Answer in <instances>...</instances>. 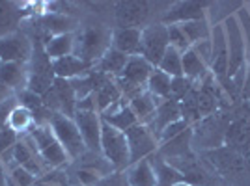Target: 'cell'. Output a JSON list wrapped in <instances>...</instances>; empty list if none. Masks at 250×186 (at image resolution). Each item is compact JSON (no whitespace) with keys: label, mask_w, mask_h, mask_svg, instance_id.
<instances>
[{"label":"cell","mask_w":250,"mask_h":186,"mask_svg":"<svg viewBox=\"0 0 250 186\" xmlns=\"http://www.w3.org/2000/svg\"><path fill=\"white\" fill-rule=\"evenodd\" d=\"M73 36V56L90 63L92 67L103 58L104 52L112 47V30H108L104 26H86L83 30L75 32Z\"/></svg>","instance_id":"1"},{"label":"cell","mask_w":250,"mask_h":186,"mask_svg":"<svg viewBox=\"0 0 250 186\" xmlns=\"http://www.w3.org/2000/svg\"><path fill=\"white\" fill-rule=\"evenodd\" d=\"M26 136L32 140V144L38 149L43 162L51 169H58L60 166L69 162V156L63 151L60 142L56 140V136H54L49 125H34L32 130Z\"/></svg>","instance_id":"2"},{"label":"cell","mask_w":250,"mask_h":186,"mask_svg":"<svg viewBox=\"0 0 250 186\" xmlns=\"http://www.w3.org/2000/svg\"><path fill=\"white\" fill-rule=\"evenodd\" d=\"M235 13L222 21L226 45H228V78H233L239 71L247 69V47H245L243 30Z\"/></svg>","instance_id":"3"},{"label":"cell","mask_w":250,"mask_h":186,"mask_svg":"<svg viewBox=\"0 0 250 186\" xmlns=\"http://www.w3.org/2000/svg\"><path fill=\"white\" fill-rule=\"evenodd\" d=\"M204 156V166L209 167L211 173H220V175H241L247 171V164H245V156L243 153L231 149L228 145H219L208 151H202Z\"/></svg>","instance_id":"4"},{"label":"cell","mask_w":250,"mask_h":186,"mask_svg":"<svg viewBox=\"0 0 250 186\" xmlns=\"http://www.w3.org/2000/svg\"><path fill=\"white\" fill-rule=\"evenodd\" d=\"M49 127L63 147V151L67 153L69 160H77L86 153V145H84L83 136L79 132V127L73 117H67L63 114H52L49 119Z\"/></svg>","instance_id":"5"},{"label":"cell","mask_w":250,"mask_h":186,"mask_svg":"<svg viewBox=\"0 0 250 186\" xmlns=\"http://www.w3.org/2000/svg\"><path fill=\"white\" fill-rule=\"evenodd\" d=\"M101 155L116 169H124L131 164V155H129V145H127L125 132L110 127L104 121L103 129H101Z\"/></svg>","instance_id":"6"},{"label":"cell","mask_w":250,"mask_h":186,"mask_svg":"<svg viewBox=\"0 0 250 186\" xmlns=\"http://www.w3.org/2000/svg\"><path fill=\"white\" fill-rule=\"evenodd\" d=\"M170 47L168 41V30L163 22L147 24L142 28V37H140V51L138 56H142L146 62H149L153 67L159 65L161 58L165 56L167 49Z\"/></svg>","instance_id":"7"},{"label":"cell","mask_w":250,"mask_h":186,"mask_svg":"<svg viewBox=\"0 0 250 186\" xmlns=\"http://www.w3.org/2000/svg\"><path fill=\"white\" fill-rule=\"evenodd\" d=\"M213 2H192V0H181L174 2L168 11L163 15V24H183L190 21H209V10Z\"/></svg>","instance_id":"8"},{"label":"cell","mask_w":250,"mask_h":186,"mask_svg":"<svg viewBox=\"0 0 250 186\" xmlns=\"http://www.w3.org/2000/svg\"><path fill=\"white\" fill-rule=\"evenodd\" d=\"M125 138H127V145H129L131 164L142 160V158H149L159 149V142L147 125L138 123L131 127L129 130H125Z\"/></svg>","instance_id":"9"},{"label":"cell","mask_w":250,"mask_h":186,"mask_svg":"<svg viewBox=\"0 0 250 186\" xmlns=\"http://www.w3.org/2000/svg\"><path fill=\"white\" fill-rule=\"evenodd\" d=\"M32 54H34V41L24 32L0 37V62L2 63H30Z\"/></svg>","instance_id":"10"},{"label":"cell","mask_w":250,"mask_h":186,"mask_svg":"<svg viewBox=\"0 0 250 186\" xmlns=\"http://www.w3.org/2000/svg\"><path fill=\"white\" fill-rule=\"evenodd\" d=\"M13 158H15L17 166H21L26 171H30L34 177H45L51 171V167L43 162L38 149L34 147L32 140L26 134L21 136L19 142L13 147Z\"/></svg>","instance_id":"11"},{"label":"cell","mask_w":250,"mask_h":186,"mask_svg":"<svg viewBox=\"0 0 250 186\" xmlns=\"http://www.w3.org/2000/svg\"><path fill=\"white\" fill-rule=\"evenodd\" d=\"M116 28H144L149 17V2L144 0H127L118 2L114 10Z\"/></svg>","instance_id":"12"},{"label":"cell","mask_w":250,"mask_h":186,"mask_svg":"<svg viewBox=\"0 0 250 186\" xmlns=\"http://www.w3.org/2000/svg\"><path fill=\"white\" fill-rule=\"evenodd\" d=\"M75 123L79 127V132L83 136V142L88 151L101 153V129L103 119L99 112H83L77 110L73 115Z\"/></svg>","instance_id":"13"},{"label":"cell","mask_w":250,"mask_h":186,"mask_svg":"<svg viewBox=\"0 0 250 186\" xmlns=\"http://www.w3.org/2000/svg\"><path fill=\"white\" fill-rule=\"evenodd\" d=\"M211 65L209 71L211 74L222 80L228 78V45H226V36L222 22L219 24H211Z\"/></svg>","instance_id":"14"},{"label":"cell","mask_w":250,"mask_h":186,"mask_svg":"<svg viewBox=\"0 0 250 186\" xmlns=\"http://www.w3.org/2000/svg\"><path fill=\"white\" fill-rule=\"evenodd\" d=\"M40 30L45 34V43H47L54 36L75 34L77 32V21H75L73 17H69L67 13L45 11L42 15V19H40Z\"/></svg>","instance_id":"15"},{"label":"cell","mask_w":250,"mask_h":186,"mask_svg":"<svg viewBox=\"0 0 250 186\" xmlns=\"http://www.w3.org/2000/svg\"><path fill=\"white\" fill-rule=\"evenodd\" d=\"M181 117V108H179V103L172 101V99H161L157 103L155 114H153V119L149 121V130L153 132L155 138H159V134L167 129L168 125L176 123Z\"/></svg>","instance_id":"16"},{"label":"cell","mask_w":250,"mask_h":186,"mask_svg":"<svg viewBox=\"0 0 250 186\" xmlns=\"http://www.w3.org/2000/svg\"><path fill=\"white\" fill-rule=\"evenodd\" d=\"M94 97L95 103H97V112L99 114L104 112L108 106H112L114 103L124 99V95L120 92V88H118L114 78L106 76V74H101V73H97V76H95Z\"/></svg>","instance_id":"17"},{"label":"cell","mask_w":250,"mask_h":186,"mask_svg":"<svg viewBox=\"0 0 250 186\" xmlns=\"http://www.w3.org/2000/svg\"><path fill=\"white\" fill-rule=\"evenodd\" d=\"M24 6L26 4L0 0V37H6V36L19 32L22 19L26 15Z\"/></svg>","instance_id":"18"},{"label":"cell","mask_w":250,"mask_h":186,"mask_svg":"<svg viewBox=\"0 0 250 186\" xmlns=\"http://www.w3.org/2000/svg\"><path fill=\"white\" fill-rule=\"evenodd\" d=\"M101 119L104 123H108L110 127H114L118 130H129L131 127L138 125L136 115L133 114V110L129 108V103H125V99L114 103L112 106H108L104 112H101Z\"/></svg>","instance_id":"19"},{"label":"cell","mask_w":250,"mask_h":186,"mask_svg":"<svg viewBox=\"0 0 250 186\" xmlns=\"http://www.w3.org/2000/svg\"><path fill=\"white\" fill-rule=\"evenodd\" d=\"M0 84L11 90L15 95L22 92L28 86V63L0 62Z\"/></svg>","instance_id":"20"},{"label":"cell","mask_w":250,"mask_h":186,"mask_svg":"<svg viewBox=\"0 0 250 186\" xmlns=\"http://www.w3.org/2000/svg\"><path fill=\"white\" fill-rule=\"evenodd\" d=\"M92 65L90 63L79 60L77 56H65L60 60H54L52 62V71L56 78H62V80H73V78H81L92 73Z\"/></svg>","instance_id":"21"},{"label":"cell","mask_w":250,"mask_h":186,"mask_svg":"<svg viewBox=\"0 0 250 186\" xmlns=\"http://www.w3.org/2000/svg\"><path fill=\"white\" fill-rule=\"evenodd\" d=\"M125 179H127V185L129 186H157L155 169H153L151 156L149 158H142L138 162H133V164L127 166Z\"/></svg>","instance_id":"22"},{"label":"cell","mask_w":250,"mask_h":186,"mask_svg":"<svg viewBox=\"0 0 250 186\" xmlns=\"http://www.w3.org/2000/svg\"><path fill=\"white\" fill-rule=\"evenodd\" d=\"M142 28H114L112 30V49L125 56H136L140 51Z\"/></svg>","instance_id":"23"},{"label":"cell","mask_w":250,"mask_h":186,"mask_svg":"<svg viewBox=\"0 0 250 186\" xmlns=\"http://www.w3.org/2000/svg\"><path fill=\"white\" fill-rule=\"evenodd\" d=\"M181 65H183V76L188 78L192 84L202 82V80H206L209 74H211L206 62H204L192 49H188L187 52H183V56H181Z\"/></svg>","instance_id":"24"},{"label":"cell","mask_w":250,"mask_h":186,"mask_svg":"<svg viewBox=\"0 0 250 186\" xmlns=\"http://www.w3.org/2000/svg\"><path fill=\"white\" fill-rule=\"evenodd\" d=\"M159 101L161 99H155L151 93L142 92L138 93L136 97H133V99H129L127 103H129V108L133 110V114L136 115L138 123L149 125V121L153 119V114H155V108Z\"/></svg>","instance_id":"25"},{"label":"cell","mask_w":250,"mask_h":186,"mask_svg":"<svg viewBox=\"0 0 250 186\" xmlns=\"http://www.w3.org/2000/svg\"><path fill=\"white\" fill-rule=\"evenodd\" d=\"M75 49V36L73 34H63V36H54L49 41L43 45V51L47 54V58L54 62L65 56H71Z\"/></svg>","instance_id":"26"},{"label":"cell","mask_w":250,"mask_h":186,"mask_svg":"<svg viewBox=\"0 0 250 186\" xmlns=\"http://www.w3.org/2000/svg\"><path fill=\"white\" fill-rule=\"evenodd\" d=\"M151 162H153V169H155L157 186H176L179 183H185L183 173L177 167H174L170 162H167L163 156L157 155V158L151 160Z\"/></svg>","instance_id":"27"},{"label":"cell","mask_w":250,"mask_h":186,"mask_svg":"<svg viewBox=\"0 0 250 186\" xmlns=\"http://www.w3.org/2000/svg\"><path fill=\"white\" fill-rule=\"evenodd\" d=\"M127 60H129V56H125V54H122V52H118L116 49L110 47L108 51L104 52L103 58L95 63L94 67H97V73L116 78V76H120V74H122Z\"/></svg>","instance_id":"28"},{"label":"cell","mask_w":250,"mask_h":186,"mask_svg":"<svg viewBox=\"0 0 250 186\" xmlns=\"http://www.w3.org/2000/svg\"><path fill=\"white\" fill-rule=\"evenodd\" d=\"M34 125H36L34 114H32L28 108H22L19 104H17L10 112V115H8V127H10L13 132H17L19 136L28 134Z\"/></svg>","instance_id":"29"},{"label":"cell","mask_w":250,"mask_h":186,"mask_svg":"<svg viewBox=\"0 0 250 186\" xmlns=\"http://www.w3.org/2000/svg\"><path fill=\"white\" fill-rule=\"evenodd\" d=\"M170 82H172V76L153 67V71L147 78L146 92L151 93L155 99H170Z\"/></svg>","instance_id":"30"},{"label":"cell","mask_w":250,"mask_h":186,"mask_svg":"<svg viewBox=\"0 0 250 186\" xmlns=\"http://www.w3.org/2000/svg\"><path fill=\"white\" fill-rule=\"evenodd\" d=\"M179 26H181L185 37L190 43V47L211 37V22L209 21H190V22H183Z\"/></svg>","instance_id":"31"},{"label":"cell","mask_w":250,"mask_h":186,"mask_svg":"<svg viewBox=\"0 0 250 186\" xmlns=\"http://www.w3.org/2000/svg\"><path fill=\"white\" fill-rule=\"evenodd\" d=\"M181 52L176 51L174 47H168L165 56L161 58V62L157 65V69H161L163 73H167L168 76H183V65H181Z\"/></svg>","instance_id":"32"},{"label":"cell","mask_w":250,"mask_h":186,"mask_svg":"<svg viewBox=\"0 0 250 186\" xmlns=\"http://www.w3.org/2000/svg\"><path fill=\"white\" fill-rule=\"evenodd\" d=\"M15 97H17V104H19V106H22V108H28L32 114H38L40 110H43V108H45L42 95L34 93L32 90H28V88H24V90L17 93Z\"/></svg>","instance_id":"33"},{"label":"cell","mask_w":250,"mask_h":186,"mask_svg":"<svg viewBox=\"0 0 250 186\" xmlns=\"http://www.w3.org/2000/svg\"><path fill=\"white\" fill-rule=\"evenodd\" d=\"M194 84L190 82L185 76H174L172 82H170V99L176 101V103H181L188 93L192 92Z\"/></svg>","instance_id":"34"},{"label":"cell","mask_w":250,"mask_h":186,"mask_svg":"<svg viewBox=\"0 0 250 186\" xmlns=\"http://www.w3.org/2000/svg\"><path fill=\"white\" fill-rule=\"evenodd\" d=\"M168 30V41H170V47H174L176 51H179L181 54L187 52L190 49V43L185 37V34L181 30L179 24H165Z\"/></svg>","instance_id":"35"},{"label":"cell","mask_w":250,"mask_h":186,"mask_svg":"<svg viewBox=\"0 0 250 186\" xmlns=\"http://www.w3.org/2000/svg\"><path fill=\"white\" fill-rule=\"evenodd\" d=\"M235 15L239 19L241 30H243L245 47H247V65L250 67V4H243Z\"/></svg>","instance_id":"36"},{"label":"cell","mask_w":250,"mask_h":186,"mask_svg":"<svg viewBox=\"0 0 250 186\" xmlns=\"http://www.w3.org/2000/svg\"><path fill=\"white\" fill-rule=\"evenodd\" d=\"M6 173L13 181L15 186H34V183L38 181V177H34L30 171H26L21 166H11L10 169H6Z\"/></svg>","instance_id":"37"},{"label":"cell","mask_w":250,"mask_h":186,"mask_svg":"<svg viewBox=\"0 0 250 186\" xmlns=\"http://www.w3.org/2000/svg\"><path fill=\"white\" fill-rule=\"evenodd\" d=\"M190 129V125L185 121V119H179V121H176V123L168 125L167 129L159 134V138H157V142H159V145L167 144V142H170V140H174L176 136L183 134L185 130H188Z\"/></svg>","instance_id":"38"},{"label":"cell","mask_w":250,"mask_h":186,"mask_svg":"<svg viewBox=\"0 0 250 186\" xmlns=\"http://www.w3.org/2000/svg\"><path fill=\"white\" fill-rule=\"evenodd\" d=\"M19 138H21V136L17 134V132H13L10 127L6 125V127L0 130V156L4 155V153H8V151H11V149L15 147V144L19 142Z\"/></svg>","instance_id":"39"},{"label":"cell","mask_w":250,"mask_h":186,"mask_svg":"<svg viewBox=\"0 0 250 186\" xmlns=\"http://www.w3.org/2000/svg\"><path fill=\"white\" fill-rule=\"evenodd\" d=\"M77 179H79V183L81 186H95L99 183V171L97 169H88V167H83V169H79L77 171Z\"/></svg>","instance_id":"40"},{"label":"cell","mask_w":250,"mask_h":186,"mask_svg":"<svg viewBox=\"0 0 250 186\" xmlns=\"http://www.w3.org/2000/svg\"><path fill=\"white\" fill-rule=\"evenodd\" d=\"M192 51L198 54L200 58L206 62V65H211V39H206V41H200L196 43V45H192L190 47Z\"/></svg>","instance_id":"41"},{"label":"cell","mask_w":250,"mask_h":186,"mask_svg":"<svg viewBox=\"0 0 250 186\" xmlns=\"http://www.w3.org/2000/svg\"><path fill=\"white\" fill-rule=\"evenodd\" d=\"M15 106H17V97H11L6 103L0 104V130L8 125V115H10V112Z\"/></svg>","instance_id":"42"},{"label":"cell","mask_w":250,"mask_h":186,"mask_svg":"<svg viewBox=\"0 0 250 186\" xmlns=\"http://www.w3.org/2000/svg\"><path fill=\"white\" fill-rule=\"evenodd\" d=\"M11 97H15V93L11 92V90H8L6 86H2V84H0V104L6 103V101L11 99Z\"/></svg>","instance_id":"43"},{"label":"cell","mask_w":250,"mask_h":186,"mask_svg":"<svg viewBox=\"0 0 250 186\" xmlns=\"http://www.w3.org/2000/svg\"><path fill=\"white\" fill-rule=\"evenodd\" d=\"M0 186H6V171H4L2 164H0Z\"/></svg>","instance_id":"44"},{"label":"cell","mask_w":250,"mask_h":186,"mask_svg":"<svg viewBox=\"0 0 250 186\" xmlns=\"http://www.w3.org/2000/svg\"><path fill=\"white\" fill-rule=\"evenodd\" d=\"M243 156H245V164H247V169L250 171V151L243 153Z\"/></svg>","instance_id":"45"},{"label":"cell","mask_w":250,"mask_h":186,"mask_svg":"<svg viewBox=\"0 0 250 186\" xmlns=\"http://www.w3.org/2000/svg\"><path fill=\"white\" fill-rule=\"evenodd\" d=\"M176 186H194V185H190V183H179V185Z\"/></svg>","instance_id":"46"}]
</instances>
